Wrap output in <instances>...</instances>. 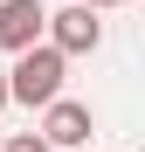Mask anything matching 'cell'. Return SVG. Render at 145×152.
Listing matches in <instances>:
<instances>
[{"mask_svg":"<svg viewBox=\"0 0 145 152\" xmlns=\"http://www.w3.org/2000/svg\"><path fill=\"white\" fill-rule=\"evenodd\" d=\"M0 111H7V69H0Z\"/></svg>","mask_w":145,"mask_h":152,"instance_id":"7","label":"cell"},{"mask_svg":"<svg viewBox=\"0 0 145 152\" xmlns=\"http://www.w3.org/2000/svg\"><path fill=\"white\" fill-rule=\"evenodd\" d=\"M42 42L55 48L62 62H69V56H90V48L104 42V21H97L90 7H76V0H69V7H48V28H42Z\"/></svg>","mask_w":145,"mask_h":152,"instance_id":"2","label":"cell"},{"mask_svg":"<svg viewBox=\"0 0 145 152\" xmlns=\"http://www.w3.org/2000/svg\"><path fill=\"white\" fill-rule=\"evenodd\" d=\"M0 152H48V145H42L35 132H14V138H7V145H0Z\"/></svg>","mask_w":145,"mask_h":152,"instance_id":"5","label":"cell"},{"mask_svg":"<svg viewBox=\"0 0 145 152\" xmlns=\"http://www.w3.org/2000/svg\"><path fill=\"white\" fill-rule=\"evenodd\" d=\"M76 7H90V14H104V7H131V0H76Z\"/></svg>","mask_w":145,"mask_h":152,"instance_id":"6","label":"cell"},{"mask_svg":"<svg viewBox=\"0 0 145 152\" xmlns=\"http://www.w3.org/2000/svg\"><path fill=\"white\" fill-rule=\"evenodd\" d=\"M90 132H97V118H90V104H76V97H55V104L42 111V132H35V138H42L48 152H55V145H83Z\"/></svg>","mask_w":145,"mask_h":152,"instance_id":"4","label":"cell"},{"mask_svg":"<svg viewBox=\"0 0 145 152\" xmlns=\"http://www.w3.org/2000/svg\"><path fill=\"white\" fill-rule=\"evenodd\" d=\"M48 28V7L42 0H0V56H28Z\"/></svg>","mask_w":145,"mask_h":152,"instance_id":"3","label":"cell"},{"mask_svg":"<svg viewBox=\"0 0 145 152\" xmlns=\"http://www.w3.org/2000/svg\"><path fill=\"white\" fill-rule=\"evenodd\" d=\"M62 76H69V62L55 56L48 42H35L28 56H14V69H7V104H28V111H48L62 97Z\"/></svg>","mask_w":145,"mask_h":152,"instance_id":"1","label":"cell"}]
</instances>
